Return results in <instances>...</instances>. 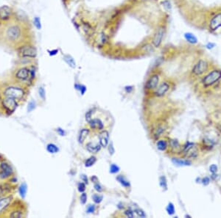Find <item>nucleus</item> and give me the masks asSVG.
Here are the masks:
<instances>
[{
	"label": "nucleus",
	"mask_w": 221,
	"mask_h": 218,
	"mask_svg": "<svg viewBox=\"0 0 221 218\" xmlns=\"http://www.w3.org/2000/svg\"><path fill=\"white\" fill-rule=\"evenodd\" d=\"M221 79V70L220 69H214L211 71L208 74H206L202 79V84L205 88H208Z\"/></svg>",
	"instance_id": "f257e3e1"
},
{
	"label": "nucleus",
	"mask_w": 221,
	"mask_h": 218,
	"mask_svg": "<svg viewBox=\"0 0 221 218\" xmlns=\"http://www.w3.org/2000/svg\"><path fill=\"white\" fill-rule=\"evenodd\" d=\"M165 32L166 27L164 25L158 26L157 29L156 30L152 40V44L155 48H159L160 46L161 45L163 39L165 38Z\"/></svg>",
	"instance_id": "f03ea898"
},
{
	"label": "nucleus",
	"mask_w": 221,
	"mask_h": 218,
	"mask_svg": "<svg viewBox=\"0 0 221 218\" xmlns=\"http://www.w3.org/2000/svg\"><path fill=\"white\" fill-rule=\"evenodd\" d=\"M208 70V63L206 60H200L195 63L192 69V73L195 76H201Z\"/></svg>",
	"instance_id": "7ed1b4c3"
},
{
	"label": "nucleus",
	"mask_w": 221,
	"mask_h": 218,
	"mask_svg": "<svg viewBox=\"0 0 221 218\" xmlns=\"http://www.w3.org/2000/svg\"><path fill=\"white\" fill-rule=\"evenodd\" d=\"M4 95L8 98L14 99L15 100H20L23 98L24 95V90L19 88H15V87H10L5 90Z\"/></svg>",
	"instance_id": "20e7f679"
},
{
	"label": "nucleus",
	"mask_w": 221,
	"mask_h": 218,
	"mask_svg": "<svg viewBox=\"0 0 221 218\" xmlns=\"http://www.w3.org/2000/svg\"><path fill=\"white\" fill-rule=\"evenodd\" d=\"M183 154L188 159H195L198 155V151L195 143H188L183 147Z\"/></svg>",
	"instance_id": "39448f33"
},
{
	"label": "nucleus",
	"mask_w": 221,
	"mask_h": 218,
	"mask_svg": "<svg viewBox=\"0 0 221 218\" xmlns=\"http://www.w3.org/2000/svg\"><path fill=\"white\" fill-rule=\"evenodd\" d=\"M19 54L22 57L34 58L37 55V50L33 46L26 45L19 49Z\"/></svg>",
	"instance_id": "423d86ee"
},
{
	"label": "nucleus",
	"mask_w": 221,
	"mask_h": 218,
	"mask_svg": "<svg viewBox=\"0 0 221 218\" xmlns=\"http://www.w3.org/2000/svg\"><path fill=\"white\" fill-rule=\"evenodd\" d=\"M21 29L19 26L13 25L10 26L6 30V37L9 40L15 41L20 38L21 36Z\"/></svg>",
	"instance_id": "0eeeda50"
},
{
	"label": "nucleus",
	"mask_w": 221,
	"mask_h": 218,
	"mask_svg": "<svg viewBox=\"0 0 221 218\" xmlns=\"http://www.w3.org/2000/svg\"><path fill=\"white\" fill-rule=\"evenodd\" d=\"M210 31L215 32L221 27V12L217 13L212 18L208 24Z\"/></svg>",
	"instance_id": "6e6552de"
},
{
	"label": "nucleus",
	"mask_w": 221,
	"mask_h": 218,
	"mask_svg": "<svg viewBox=\"0 0 221 218\" xmlns=\"http://www.w3.org/2000/svg\"><path fill=\"white\" fill-rule=\"evenodd\" d=\"M5 109L9 112H13L17 107V103L14 99L6 97L2 102Z\"/></svg>",
	"instance_id": "1a4fd4ad"
},
{
	"label": "nucleus",
	"mask_w": 221,
	"mask_h": 218,
	"mask_svg": "<svg viewBox=\"0 0 221 218\" xmlns=\"http://www.w3.org/2000/svg\"><path fill=\"white\" fill-rule=\"evenodd\" d=\"M0 178H6L13 173V170L8 163H2L0 165Z\"/></svg>",
	"instance_id": "9d476101"
},
{
	"label": "nucleus",
	"mask_w": 221,
	"mask_h": 218,
	"mask_svg": "<svg viewBox=\"0 0 221 218\" xmlns=\"http://www.w3.org/2000/svg\"><path fill=\"white\" fill-rule=\"evenodd\" d=\"M158 82H159V76L158 74H153L149 78L146 83V88L148 90H153L157 88Z\"/></svg>",
	"instance_id": "9b49d317"
},
{
	"label": "nucleus",
	"mask_w": 221,
	"mask_h": 218,
	"mask_svg": "<svg viewBox=\"0 0 221 218\" xmlns=\"http://www.w3.org/2000/svg\"><path fill=\"white\" fill-rule=\"evenodd\" d=\"M169 89H170V85L167 81H163L155 91V95L158 97L163 96L168 91Z\"/></svg>",
	"instance_id": "f8f14e48"
},
{
	"label": "nucleus",
	"mask_w": 221,
	"mask_h": 218,
	"mask_svg": "<svg viewBox=\"0 0 221 218\" xmlns=\"http://www.w3.org/2000/svg\"><path fill=\"white\" fill-rule=\"evenodd\" d=\"M16 77L20 80H27L30 77V71L27 68H22L18 70Z\"/></svg>",
	"instance_id": "ddd939ff"
},
{
	"label": "nucleus",
	"mask_w": 221,
	"mask_h": 218,
	"mask_svg": "<svg viewBox=\"0 0 221 218\" xmlns=\"http://www.w3.org/2000/svg\"><path fill=\"white\" fill-rule=\"evenodd\" d=\"M100 137V144L103 148L107 146L108 143V139H109V134L107 131H103L100 132L99 135Z\"/></svg>",
	"instance_id": "4468645a"
},
{
	"label": "nucleus",
	"mask_w": 221,
	"mask_h": 218,
	"mask_svg": "<svg viewBox=\"0 0 221 218\" xmlns=\"http://www.w3.org/2000/svg\"><path fill=\"white\" fill-rule=\"evenodd\" d=\"M10 14H11V10L8 6L4 5L0 8V19H1L6 20L10 17Z\"/></svg>",
	"instance_id": "2eb2a0df"
},
{
	"label": "nucleus",
	"mask_w": 221,
	"mask_h": 218,
	"mask_svg": "<svg viewBox=\"0 0 221 218\" xmlns=\"http://www.w3.org/2000/svg\"><path fill=\"white\" fill-rule=\"evenodd\" d=\"M169 146L170 147L171 150L174 152H179L181 151V147L179 142L177 140L171 139L169 140Z\"/></svg>",
	"instance_id": "dca6fc26"
},
{
	"label": "nucleus",
	"mask_w": 221,
	"mask_h": 218,
	"mask_svg": "<svg viewBox=\"0 0 221 218\" xmlns=\"http://www.w3.org/2000/svg\"><path fill=\"white\" fill-rule=\"evenodd\" d=\"M89 123V126L91 128L93 129L100 130V129H103V127H104L103 122L100 119L91 120Z\"/></svg>",
	"instance_id": "f3484780"
},
{
	"label": "nucleus",
	"mask_w": 221,
	"mask_h": 218,
	"mask_svg": "<svg viewBox=\"0 0 221 218\" xmlns=\"http://www.w3.org/2000/svg\"><path fill=\"white\" fill-rule=\"evenodd\" d=\"M172 162L178 166H190L192 165V162L189 159H182L179 158H172Z\"/></svg>",
	"instance_id": "a211bd4d"
},
{
	"label": "nucleus",
	"mask_w": 221,
	"mask_h": 218,
	"mask_svg": "<svg viewBox=\"0 0 221 218\" xmlns=\"http://www.w3.org/2000/svg\"><path fill=\"white\" fill-rule=\"evenodd\" d=\"M183 37H184L185 40L190 44H197L198 42L197 37L191 33H185L183 34Z\"/></svg>",
	"instance_id": "6ab92c4d"
},
{
	"label": "nucleus",
	"mask_w": 221,
	"mask_h": 218,
	"mask_svg": "<svg viewBox=\"0 0 221 218\" xmlns=\"http://www.w3.org/2000/svg\"><path fill=\"white\" fill-rule=\"evenodd\" d=\"M100 144H94L92 143H88L86 145V148L91 153H97L100 150Z\"/></svg>",
	"instance_id": "aec40b11"
},
{
	"label": "nucleus",
	"mask_w": 221,
	"mask_h": 218,
	"mask_svg": "<svg viewBox=\"0 0 221 218\" xmlns=\"http://www.w3.org/2000/svg\"><path fill=\"white\" fill-rule=\"evenodd\" d=\"M11 197H6V198L0 200V212H2V211L8 206L9 203L11 201Z\"/></svg>",
	"instance_id": "412c9836"
},
{
	"label": "nucleus",
	"mask_w": 221,
	"mask_h": 218,
	"mask_svg": "<svg viewBox=\"0 0 221 218\" xmlns=\"http://www.w3.org/2000/svg\"><path fill=\"white\" fill-rule=\"evenodd\" d=\"M63 60H64V61H65L66 63H67V64H68L69 66L71 67V68H74L76 67L75 60H74V59L72 57V56L69 55V54H67V55L64 56Z\"/></svg>",
	"instance_id": "4be33fe9"
},
{
	"label": "nucleus",
	"mask_w": 221,
	"mask_h": 218,
	"mask_svg": "<svg viewBox=\"0 0 221 218\" xmlns=\"http://www.w3.org/2000/svg\"><path fill=\"white\" fill-rule=\"evenodd\" d=\"M89 133V130L87 129H83L81 131L79 134V137H78V140H79L80 143H83L85 141V138L88 136Z\"/></svg>",
	"instance_id": "5701e85b"
},
{
	"label": "nucleus",
	"mask_w": 221,
	"mask_h": 218,
	"mask_svg": "<svg viewBox=\"0 0 221 218\" xmlns=\"http://www.w3.org/2000/svg\"><path fill=\"white\" fill-rule=\"evenodd\" d=\"M156 146H157V148L158 150L164 151H165L167 148V141L165 140H158L157 143H156Z\"/></svg>",
	"instance_id": "b1692460"
},
{
	"label": "nucleus",
	"mask_w": 221,
	"mask_h": 218,
	"mask_svg": "<svg viewBox=\"0 0 221 218\" xmlns=\"http://www.w3.org/2000/svg\"><path fill=\"white\" fill-rule=\"evenodd\" d=\"M47 150L48 152H49V153L51 154L58 153V151H59L58 147H57L55 144H53V143H49V144L47 145Z\"/></svg>",
	"instance_id": "393cba45"
},
{
	"label": "nucleus",
	"mask_w": 221,
	"mask_h": 218,
	"mask_svg": "<svg viewBox=\"0 0 221 218\" xmlns=\"http://www.w3.org/2000/svg\"><path fill=\"white\" fill-rule=\"evenodd\" d=\"M27 184L25 183H23L19 187V194L21 198H24L25 197L26 194H27Z\"/></svg>",
	"instance_id": "a878e982"
},
{
	"label": "nucleus",
	"mask_w": 221,
	"mask_h": 218,
	"mask_svg": "<svg viewBox=\"0 0 221 218\" xmlns=\"http://www.w3.org/2000/svg\"><path fill=\"white\" fill-rule=\"evenodd\" d=\"M117 180L118 181L119 183L122 184V186H124V187H130L129 182H128V181L126 180L125 178L122 176V175H119V176L117 178Z\"/></svg>",
	"instance_id": "bb28decb"
},
{
	"label": "nucleus",
	"mask_w": 221,
	"mask_h": 218,
	"mask_svg": "<svg viewBox=\"0 0 221 218\" xmlns=\"http://www.w3.org/2000/svg\"><path fill=\"white\" fill-rule=\"evenodd\" d=\"M159 184L161 186V187L163 189V190H167V179H166L165 176L162 175V176L160 177L159 178Z\"/></svg>",
	"instance_id": "cd10ccee"
},
{
	"label": "nucleus",
	"mask_w": 221,
	"mask_h": 218,
	"mask_svg": "<svg viewBox=\"0 0 221 218\" xmlns=\"http://www.w3.org/2000/svg\"><path fill=\"white\" fill-rule=\"evenodd\" d=\"M166 211H167V214L169 215H172V214H175V206L173 203H169L168 205H167V208H166Z\"/></svg>",
	"instance_id": "c85d7f7f"
},
{
	"label": "nucleus",
	"mask_w": 221,
	"mask_h": 218,
	"mask_svg": "<svg viewBox=\"0 0 221 218\" xmlns=\"http://www.w3.org/2000/svg\"><path fill=\"white\" fill-rule=\"evenodd\" d=\"M96 162V158L94 157H91L90 158H89L85 161V167H91L92 166L94 163Z\"/></svg>",
	"instance_id": "c756f323"
},
{
	"label": "nucleus",
	"mask_w": 221,
	"mask_h": 218,
	"mask_svg": "<svg viewBox=\"0 0 221 218\" xmlns=\"http://www.w3.org/2000/svg\"><path fill=\"white\" fill-rule=\"evenodd\" d=\"M33 24L37 29L40 30L42 29V22H41V19L39 17H35L34 20H33Z\"/></svg>",
	"instance_id": "7c9ffc66"
},
{
	"label": "nucleus",
	"mask_w": 221,
	"mask_h": 218,
	"mask_svg": "<svg viewBox=\"0 0 221 218\" xmlns=\"http://www.w3.org/2000/svg\"><path fill=\"white\" fill-rule=\"evenodd\" d=\"M162 5H163V7L165 8L167 10H170L172 8V5H171L170 2L169 0H164L162 2Z\"/></svg>",
	"instance_id": "2f4dec72"
},
{
	"label": "nucleus",
	"mask_w": 221,
	"mask_h": 218,
	"mask_svg": "<svg viewBox=\"0 0 221 218\" xmlns=\"http://www.w3.org/2000/svg\"><path fill=\"white\" fill-rule=\"evenodd\" d=\"M92 198H93L94 201L96 203H100L101 201H102V200H103V196H99V195L95 194V195H94L93 196H92Z\"/></svg>",
	"instance_id": "473e14b6"
},
{
	"label": "nucleus",
	"mask_w": 221,
	"mask_h": 218,
	"mask_svg": "<svg viewBox=\"0 0 221 218\" xmlns=\"http://www.w3.org/2000/svg\"><path fill=\"white\" fill-rule=\"evenodd\" d=\"M217 171H218V168H217V164H212L209 166V171L210 173H212V174H213V173H217Z\"/></svg>",
	"instance_id": "72a5a7b5"
},
{
	"label": "nucleus",
	"mask_w": 221,
	"mask_h": 218,
	"mask_svg": "<svg viewBox=\"0 0 221 218\" xmlns=\"http://www.w3.org/2000/svg\"><path fill=\"white\" fill-rule=\"evenodd\" d=\"M119 171V168L117 165H116V164H112L111 165L110 172L111 173H117Z\"/></svg>",
	"instance_id": "f704fd0d"
},
{
	"label": "nucleus",
	"mask_w": 221,
	"mask_h": 218,
	"mask_svg": "<svg viewBox=\"0 0 221 218\" xmlns=\"http://www.w3.org/2000/svg\"><path fill=\"white\" fill-rule=\"evenodd\" d=\"M135 212H136V214L139 217H146V214L142 209H135Z\"/></svg>",
	"instance_id": "c9c22d12"
},
{
	"label": "nucleus",
	"mask_w": 221,
	"mask_h": 218,
	"mask_svg": "<svg viewBox=\"0 0 221 218\" xmlns=\"http://www.w3.org/2000/svg\"><path fill=\"white\" fill-rule=\"evenodd\" d=\"M201 182L203 184V185L207 186V185H208V184H209V183H210V178H208V177L206 176V177H204V178H201Z\"/></svg>",
	"instance_id": "e433bc0d"
},
{
	"label": "nucleus",
	"mask_w": 221,
	"mask_h": 218,
	"mask_svg": "<svg viewBox=\"0 0 221 218\" xmlns=\"http://www.w3.org/2000/svg\"><path fill=\"white\" fill-rule=\"evenodd\" d=\"M35 108V102H33V101H31L28 104V107H27V110L28 112H31L33 111Z\"/></svg>",
	"instance_id": "4c0bfd02"
},
{
	"label": "nucleus",
	"mask_w": 221,
	"mask_h": 218,
	"mask_svg": "<svg viewBox=\"0 0 221 218\" xmlns=\"http://www.w3.org/2000/svg\"><path fill=\"white\" fill-rule=\"evenodd\" d=\"M21 216H22V214H21V212H19V211H15V212H13L10 214V217H21Z\"/></svg>",
	"instance_id": "58836bf2"
},
{
	"label": "nucleus",
	"mask_w": 221,
	"mask_h": 218,
	"mask_svg": "<svg viewBox=\"0 0 221 218\" xmlns=\"http://www.w3.org/2000/svg\"><path fill=\"white\" fill-rule=\"evenodd\" d=\"M164 131H165V129H164L163 127H158L156 133H155V137H159V136H161V134L164 132Z\"/></svg>",
	"instance_id": "ea45409f"
},
{
	"label": "nucleus",
	"mask_w": 221,
	"mask_h": 218,
	"mask_svg": "<svg viewBox=\"0 0 221 218\" xmlns=\"http://www.w3.org/2000/svg\"><path fill=\"white\" fill-rule=\"evenodd\" d=\"M78 189L80 192H83L85 190V184L84 183H80L78 186Z\"/></svg>",
	"instance_id": "a19ab883"
},
{
	"label": "nucleus",
	"mask_w": 221,
	"mask_h": 218,
	"mask_svg": "<svg viewBox=\"0 0 221 218\" xmlns=\"http://www.w3.org/2000/svg\"><path fill=\"white\" fill-rule=\"evenodd\" d=\"M38 91H39V95H40L41 98L44 100V99H45V95H46L45 93H45V90H44V88H39Z\"/></svg>",
	"instance_id": "79ce46f5"
},
{
	"label": "nucleus",
	"mask_w": 221,
	"mask_h": 218,
	"mask_svg": "<svg viewBox=\"0 0 221 218\" xmlns=\"http://www.w3.org/2000/svg\"><path fill=\"white\" fill-rule=\"evenodd\" d=\"M125 214L127 217H130V218H133V217H134V214H133V211H131V209L126 210L125 212Z\"/></svg>",
	"instance_id": "37998d69"
},
{
	"label": "nucleus",
	"mask_w": 221,
	"mask_h": 218,
	"mask_svg": "<svg viewBox=\"0 0 221 218\" xmlns=\"http://www.w3.org/2000/svg\"><path fill=\"white\" fill-rule=\"evenodd\" d=\"M215 46H216V44H215V43H212V42H208V43H206V48L207 49H212L215 47Z\"/></svg>",
	"instance_id": "c03bdc74"
},
{
	"label": "nucleus",
	"mask_w": 221,
	"mask_h": 218,
	"mask_svg": "<svg viewBox=\"0 0 221 218\" xmlns=\"http://www.w3.org/2000/svg\"><path fill=\"white\" fill-rule=\"evenodd\" d=\"M86 200H87L86 194H85V193H83V194H82L81 196V203H83V204H85V202H86Z\"/></svg>",
	"instance_id": "a18cd8bd"
},
{
	"label": "nucleus",
	"mask_w": 221,
	"mask_h": 218,
	"mask_svg": "<svg viewBox=\"0 0 221 218\" xmlns=\"http://www.w3.org/2000/svg\"><path fill=\"white\" fill-rule=\"evenodd\" d=\"M95 210V206L94 205H89L87 208V212L88 213H93Z\"/></svg>",
	"instance_id": "49530a36"
},
{
	"label": "nucleus",
	"mask_w": 221,
	"mask_h": 218,
	"mask_svg": "<svg viewBox=\"0 0 221 218\" xmlns=\"http://www.w3.org/2000/svg\"><path fill=\"white\" fill-rule=\"evenodd\" d=\"M48 52L50 56H55L58 53V49H53L52 51H48Z\"/></svg>",
	"instance_id": "de8ad7c7"
},
{
	"label": "nucleus",
	"mask_w": 221,
	"mask_h": 218,
	"mask_svg": "<svg viewBox=\"0 0 221 218\" xmlns=\"http://www.w3.org/2000/svg\"><path fill=\"white\" fill-rule=\"evenodd\" d=\"M94 188H95L96 190L97 191V192H101L103 191V189L102 187H101V186L99 184H94Z\"/></svg>",
	"instance_id": "09e8293b"
},
{
	"label": "nucleus",
	"mask_w": 221,
	"mask_h": 218,
	"mask_svg": "<svg viewBox=\"0 0 221 218\" xmlns=\"http://www.w3.org/2000/svg\"><path fill=\"white\" fill-rule=\"evenodd\" d=\"M92 111H89L88 112L86 113V115H85V119H86V120L88 122H89L91 120V117H92Z\"/></svg>",
	"instance_id": "8fccbe9b"
},
{
	"label": "nucleus",
	"mask_w": 221,
	"mask_h": 218,
	"mask_svg": "<svg viewBox=\"0 0 221 218\" xmlns=\"http://www.w3.org/2000/svg\"><path fill=\"white\" fill-rule=\"evenodd\" d=\"M80 90H81V94L83 95L85 93V92L86 91V88H85L84 85H81Z\"/></svg>",
	"instance_id": "3c124183"
},
{
	"label": "nucleus",
	"mask_w": 221,
	"mask_h": 218,
	"mask_svg": "<svg viewBox=\"0 0 221 218\" xmlns=\"http://www.w3.org/2000/svg\"><path fill=\"white\" fill-rule=\"evenodd\" d=\"M109 152L110 154H113L114 153V147H113V145H112V143L109 145Z\"/></svg>",
	"instance_id": "603ef678"
},
{
	"label": "nucleus",
	"mask_w": 221,
	"mask_h": 218,
	"mask_svg": "<svg viewBox=\"0 0 221 218\" xmlns=\"http://www.w3.org/2000/svg\"><path fill=\"white\" fill-rule=\"evenodd\" d=\"M57 131H58V132L59 133L60 135L63 136L64 134H65V132H64V131L63 130V129H61L59 128V129H58V130H57Z\"/></svg>",
	"instance_id": "864d4df0"
},
{
	"label": "nucleus",
	"mask_w": 221,
	"mask_h": 218,
	"mask_svg": "<svg viewBox=\"0 0 221 218\" xmlns=\"http://www.w3.org/2000/svg\"><path fill=\"white\" fill-rule=\"evenodd\" d=\"M81 178H82V179L83 180V182H84L85 184H88V178H87V176H85V175H83L81 176Z\"/></svg>",
	"instance_id": "5fc2aeb1"
},
{
	"label": "nucleus",
	"mask_w": 221,
	"mask_h": 218,
	"mask_svg": "<svg viewBox=\"0 0 221 218\" xmlns=\"http://www.w3.org/2000/svg\"><path fill=\"white\" fill-rule=\"evenodd\" d=\"M92 182H94V183H96V182H97L98 180H97V177L94 176V175L93 177H92Z\"/></svg>",
	"instance_id": "6e6d98bb"
}]
</instances>
